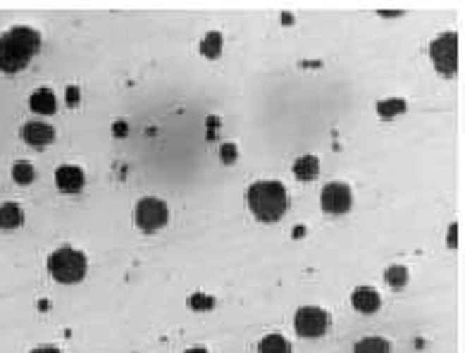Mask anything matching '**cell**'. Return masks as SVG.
<instances>
[{"instance_id": "3", "label": "cell", "mask_w": 465, "mask_h": 353, "mask_svg": "<svg viewBox=\"0 0 465 353\" xmlns=\"http://www.w3.org/2000/svg\"><path fill=\"white\" fill-rule=\"evenodd\" d=\"M48 270L62 285H74V282H81L86 277V256L65 246V249L50 253Z\"/></svg>"}, {"instance_id": "7", "label": "cell", "mask_w": 465, "mask_h": 353, "mask_svg": "<svg viewBox=\"0 0 465 353\" xmlns=\"http://www.w3.org/2000/svg\"><path fill=\"white\" fill-rule=\"evenodd\" d=\"M322 210L332 213V215H342V213H349L351 205H354V196H351V189L342 181H334V184H327L322 189Z\"/></svg>"}, {"instance_id": "24", "label": "cell", "mask_w": 465, "mask_h": 353, "mask_svg": "<svg viewBox=\"0 0 465 353\" xmlns=\"http://www.w3.org/2000/svg\"><path fill=\"white\" fill-rule=\"evenodd\" d=\"M449 244H451V246H456V225L451 227V239H449Z\"/></svg>"}, {"instance_id": "13", "label": "cell", "mask_w": 465, "mask_h": 353, "mask_svg": "<svg viewBox=\"0 0 465 353\" xmlns=\"http://www.w3.org/2000/svg\"><path fill=\"white\" fill-rule=\"evenodd\" d=\"M22 208L17 203H3L0 205V229H17L22 225Z\"/></svg>"}, {"instance_id": "12", "label": "cell", "mask_w": 465, "mask_h": 353, "mask_svg": "<svg viewBox=\"0 0 465 353\" xmlns=\"http://www.w3.org/2000/svg\"><path fill=\"white\" fill-rule=\"evenodd\" d=\"M318 172H320V162H318L315 155H303V157H298V160L294 162V174H296L301 181L315 179Z\"/></svg>"}, {"instance_id": "17", "label": "cell", "mask_w": 465, "mask_h": 353, "mask_svg": "<svg viewBox=\"0 0 465 353\" xmlns=\"http://www.w3.org/2000/svg\"><path fill=\"white\" fill-rule=\"evenodd\" d=\"M200 53H203L205 58H219V53H222V34L210 31L203 39V43H200Z\"/></svg>"}, {"instance_id": "10", "label": "cell", "mask_w": 465, "mask_h": 353, "mask_svg": "<svg viewBox=\"0 0 465 353\" xmlns=\"http://www.w3.org/2000/svg\"><path fill=\"white\" fill-rule=\"evenodd\" d=\"M351 304H354V308L358 313H375L377 308H380V294L375 292V289L370 287H358L354 296H351Z\"/></svg>"}, {"instance_id": "4", "label": "cell", "mask_w": 465, "mask_h": 353, "mask_svg": "<svg viewBox=\"0 0 465 353\" xmlns=\"http://www.w3.org/2000/svg\"><path fill=\"white\" fill-rule=\"evenodd\" d=\"M136 225L141 227L143 232H148V234H153V232L162 229V227L167 225V205L165 201L160 198H141L139 205H136Z\"/></svg>"}, {"instance_id": "14", "label": "cell", "mask_w": 465, "mask_h": 353, "mask_svg": "<svg viewBox=\"0 0 465 353\" xmlns=\"http://www.w3.org/2000/svg\"><path fill=\"white\" fill-rule=\"evenodd\" d=\"M260 353H291V346L282 334H267L260 342Z\"/></svg>"}, {"instance_id": "8", "label": "cell", "mask_w": 465, "mask_h": 353, "mask_svg": "<svg viewBox=\"0 0 465 353\" xmlns=\"http://www.w3.org/2000/svg\"><path fill=\"white\" fill-rule=\"evenodd\" d=\"M22 138L34 148H43L48 143H53L55 138V129L50 124H43V122H27L22 127Z\"/></svg>"}, {"instance_id": "18", "label": "cell", "mask_w": 465, "mask_h": 353, "mask_svg": "<svg viewBox=\"0 0 465 353\" xmlns=\"http://www.w3.org/2000/svg\"><path fill=\"white\" fill-rule=\"evenodd\" d=\"M377 112H380L382 117H394L399 115V112H406V100L401 98H392V100H382L380 105H377Z\"/></svg>"}, {"instance_id": "19", "label": "cell", "mask_w": 465, "mask_h": 353, "mask_svg": "<svg viewBox=\"0 0 465 353\" xmlns=\"http://www.w3.org/2000/svg\"><path fill=\"white\" fill-rule=\"evenodd\" d=\"M387 282L392 285L394 289H401L408 282V273L406 268H401V265H394V268L387 270Z\"/></svg>"}, {"instance_id": "25", "label": "cell", "mask_w": 465, "mask_h": 353, "mask_svg": "<svg viewBox=\"0 0 465 353\" xmlns=\"http://www.w3.org/2000/svg\"><path fill=\"white\" fill-rule=\"evenodd\" d=\"M186 353H208V351H205V349H188Z\"/></svg>"}, {"instance_id": "20", "label": "cell", "mask_w": 465, "mask_h": 353, "mask_svg": "<svg viewBox=\"0 0 465 353\" xmlns=\"http://www.w3.org/2000/svg\"><path fill=\"white\" fill-rule=\"evenodd\" d=\"M188 306H191V308H212V306H215V301H212V296L193 294L191 299H188Z\"/></svg>"}, {"instance_id": "16", "label": "cell", "mask_w": 465, "mask_h": 353, "mask_svg": "<svg viewBox=\"0 0 465 353\" xmlns=\"http://www.w3.org/2000/svg\"><path fill=\"white\" fill-rule=\"evenodd\" d=\"M34 176H36V169L27 160L15 162V167H12V179H15L17 184H22V186L31 184V181H34Z\"/></svg>"}, {"instance_id": "1", "label": "cell", "mask_w": 465, "mask_h": 353, "mask_svg": "<svg viewBox=\"0 0 465 353\" xmlns=\"http://www.w3.org/2000/svg\"><path fill=\"white\" fill-rule=\"evenodd\" d=\"M41 48V34L31 27H12L0 36V72L15 74L31 62Z\"/></svg>"}, {"instance_id": "23", "label": "cell", "mask_w": 465, "mask_h": 353, "mask_svg": "<svg viewBox=\"0 0 465 353\" xmlns=\"http://www.w3.org/2000/svg\"><path fill=\"white\" fill-rule=\"evenodd\" d=\"M31 353H60V351L53 349V346H41V349H34Z\"/></svg>"}, {"instance_id": "15", "label": "cell", "mask_w": 465, "mask_h": 353, "mask_svg": "<svg viewBox=\"0 0 465 353\" xmlns=\"http://www.w3.org/2000/svg\"><path fill=\"white\" fill-rule=\"evenodd\" d=\"M389 342L380 337H368V339H361V342L356 344L354 353H389Z\"/></svg>"}, {"instance_id": "5", "label": "cell", "mask_w": 465, "mask_h": 353, "mask_svg": "<svg viewBox=\"0 0 465 353\" xmlns=\"http://www.w3.org/2000/svg\"><path fill=\"white\" fill-rule=\"evenodd\" d=\"M430 55L435 60L439 72L454 74L458 67V36L456 34H442L430 46Z\"/></svg>"}, {"instance_id": "9", "label": "cell", "mask_w": 465, "mask_h": 353, "mask_svg": "<svg viewBox=\"0 0 465 353\" xmlns=\"http://www.w3.org/2000/svg\"><path fill=\"white\" fill-rule=\"evenodd\" d=\"M55 184H58L62 193H77L84 189V172L74 165L58 167V172H55Z\"/></svg>"}, {"instance_id": "22", "label": "cell", "mask_w": 465, "mask_h": 353, "mask_svg": "<svg viewBox=\"0 0 465 353\" xmlns=\"http://www.w3.org/2000/svg\"><path fill=\"white\" fill-rule=\"evenodd\" d=\"M77 100H79V88H77V86H70V88H67V103L74 105Z\"/></svg>"}, {"instance_id": "11", "label": "cell", "mask_w": 465, "mask_h": 353, "mask_svg": "<svg viewBox=\"0 0 465 353\" xmlns=\"http://www.w3.org/2000/svg\"><path fill=\"white\" fill-rule=\"evenodd\" d=\"M29 105H31V110L39 112V115H53L58 100H55V93L50 91V88H36L29 98Z\"/></svg>"}, {"instance_id": "21", "label": "cell", "mask_w": 465, "mask_h": 353, "mask_svg": "<svg viewBox=\"0 0 465 353\" xmlns=\"http://www.w3.org/2000/svg\"><path fill=\"white\" fill-rule=\"evenodd\" d=\"M219 155H222L224 162H229V165H231V162L236 160V146H234V143H224L222 150H219Z\"/></svg>"}, {"instance_id": "6", "label": "cell", "mask_w": 465, "mask_h": 353, "mask_svg": "<svg viewBox=\"0 0 465 353\" xmlns=\"http://www.w3.org/2000/svg\"><path fill=\"white\" fill-rule=\"evenodd\" d=\"M327 325H330V315H327L322 308H301L296 313V332L301 337H322L327 332Z\"/></svg>"}, {"instance_id": "2", "label": "cell", "mask_w": 465, "mask_h": 353, "mask_svg": "<svg viewBox=\"0 0 465 353\" xmlns=\"http://www.w3.org/2000/svg\"><path fill=\"white\" fill-rule=\"evenodd\" d=\"M246 198L250 213L260 222H277L289 208V193L279 181H255Z\"/></svg>"}]
</instances>
